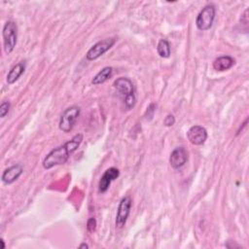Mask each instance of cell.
Wrapping results in <instances>:
<instances>
[{"instance_id": "obj_1", "label": "cell", "mask_w": 249, "mask_h": 249, "mask_svg": "<svg viewBox=\"0 0 249 249\" xmlns=\"http://www.w3.org/2000/svg\"><path fill=\"white\" fill-rule=\"evenodd\" d=\"M83 137L84 136L82 133H77L63 145H60L53 149L45 157L42 163L43 167L45 169H50L53 166L65 163L68 160L70 155L79 148L83 141Z\"/></svg>"}, {"instance_id": "obj_2", "label": "cell", "mask_w": 249, "mask_h": 249, "mask_svg": "<svg viewBox=\"0 0 249 249\" xmlns=\"http://www.w3.org/2000/svg\"><path fill=\"white\" fill-rule=\"evenodd\" d=\"M113 86L119 92V94L122 96L125 108L127 110L132 109L136 102V96L135 89L131 80L125 77H121L114 81Z\"/></svg>"}, {"instance_id": "obj_3", "label": "cell", "mask_w": 249, "mask_h": 249, "mask_svg": "<svg viewBox=\"0 0 249 249\" xmlns=\"http://www.w3.org/2000/svg\"><path fill=\"white\" fill-rule=\"evenodd\" d=\"M2 36H3V45H4V52L7 54H10L18 41V26L15 21L13 20H8L2 30Z\"/></svg>"}, {"instance_id": "obj_4", "label": "cell", "mask_w": 249, "mask_h": 249, "mask_svg": "<svg viewBox=\"0 0 249 249\" xmlns=\"http://www.w3.org/2000/svg\"><path fill=\"white\" fill-rule=\"evenodd\" d=\"M81 109L78 106H71L65 109L60 118L58 123V127L63 132H69L74 127V124L80 115Z\"/></svg>"}, {"instance_id": "obj_5", "label": "cell", "mask_w": 249, "mask_h": 249, "mask_svg": "<svg viewBox=\"0 0 249 249\" xmlns=\"http://www.w3.org/2000/svg\"><path fill=\"white\" fill-rule=\"evenodd\" d=\"M215 15H216V9L214 5L210 4L202 8V10L198 13L196 18V27L201 31L210 29L213 25Z\"/></svg>"}, {"instance_id": "obj_6", "label": "cell", "mask_w": 249, "mask_h": 249, "mask_svg": "<svg viewBox=\"0 0 249 249\" xmlns=\"http://www.w3.org/2000/svg\"><path fill=\"white\" fill-rule=\"evenodd\" d=\"M116 43L115 38H106L101 41L95 43L91 48L88 51L86 57L88 60H94L104 54L107 51H109Z\"/></svg>"}, {"instance_id": "obj_7", "label": "cell", "mask_w": 249, "mask_h": 249, "mask_svg": "<svg viewBox=\"0 0 249 249\" xmlns=\"http://www.w3.org/2000/svg\"><path fill=\"white\" fill-rule=\"evenodd\" d=\"M131 208V198L129 196H124L118 206L117 215H116V227L118 229H122L128 218L129 212Z\"/></svg>"}, {"instance_id": "obj_8", "label": "cell", "mask_w": 249, "mask_h": 249, "mask_svg": "<svg viewBox=\"0 0 249 249\" xmlns=\"http://www.w3.org/2000/svg\"><path fill=\"white\" fill-rule=\"evenodd\" d=\"M187 137L190 143L196 146L202 145L207 139V130L201 125H193L187 132Z\"/></svg>"}, {"instance_id": "obj_9", "label": "cell", "mask_w": 249, "mask_h": 249, "mask_svg": "<svg viewBox=\"0 0 249 249\" xmlns=\"http://www.w3.org/2000/svg\"><path fill=\"white\" fill-rule=\"evenodd\" d=\"M120 176V170L116 167H110L104 171L102 176L100 177L98 183V190L100 193H106L109 189L111 183L116 180Z\"/></svg>"}, {"instance_id": "obj_10", "label": "cell", "mask_w": 249, "mask_h": 249, "mask_svg": "<svg viewBox=\"0 0 249 249\" xmlns=\"http://www.w3.org/2000/svg\"><path fill=\"white\" fill-rule=\"evenodd\" d=\"M188 160V152L184 147L175 148L169 157V163L172 168L178 169L182 167Z\"/></svg>"}, {"instance_id": "obj_11", "label": "cell", "mask_w": 249, "mask_h": 249, "mask_svg": "<svg viewBox=\"0 0 249 249\" xmlns=\"http://www.w3.org/2000/svg\"><path fill=\"white\" fill-rule=\"evenodd\" d=\"M22 172H23V168L20 164L12 165L4 170L1 177L2 182L6 185H10L15 181H17L19 178V176L22 174Z\"/></svg>"}, {"instance_id": "obj_12", "label": "cell", "mask_w": 249, "mask_h": 249, "mask_svg": "<svg viewBox=\"0 0 249 249\" xmlns=\"http://www.w3.org/2000/svg\"><path fill=\"white\" fill-rule=\"evenodd\" d=\"M235 63V60L230 56V55H222L217 57L216 59H214L213 61V68L216 71H227L229 69H231Z\"/></svg>"}, {"instance_id": "obj_13", "label": "cell", "mask_w": 249, "mask_h": 249, "mask_svg": "<svg viewBox=\"0 0 249 249\" xmlns=\"http://www.w3.org/2000/svg\"><path fill=\"white\" fill-rule=\"evenodd\" d=\"M25 70V63L23 61L17 63L16 65H14L11 70L9 71L8 75H7V83L9 85L14 84L16 81L18 80V78L23 74Z\"/></svg>"}, {"instance_id": "obj_14", "label": "cell", "mask_w": 249, "mask_h": 249, "mask_svg": "<svg viewBox=\"0 0 249 249\" xmlns=\"http://www.w3.org/2000/svg\"><path fill=\"white\" fill-rule=\"evenodd\" d=\"M113 75V68L111 66H106L102 68L91 80V83L93 85H100L105 83L109 78H111Z\"/></svg>"}, {"instance_id": "obj_15", "label": "cell", "mask_w": 249, "mask_h": 249, "mask_svg": "<svg viewBox=\"0 0 249 249\" xmlns=\"http://www.w3.org/2000/svg\"><path fill=\"white\" fill-rule=\"evenodd\" d=\"M157 52L158 54L162 57V58H168L171 54V50H170V44L167 40L161 39L159 41L158 46H157Z\"/></svg>"}, {"instance_id": "obj_16", "label": "cell", "mask_w": 249, "mask_h": 249, "mask_svg": "<svg viewBox=\"0 0 249 249\" xmlns=\"http://www.w3.org/2000/svg\"><path fill=\"white\" fill-rule=\"evenodd\" d=\"M10 102L9 101H3L0 105V117L1 118H4L8 113H9V110H10Z\"/></svg>"}, {"instance_id": "obj_17", "label": "cell", "mask_w": 249, "mask_h": 249, "mask_svg": "<svg viewBox=\"0 0 249 249\" xmlns=\"http://www.w3.org/2000/svg\"><path fill=\"white\" fill-rule=\"evenodd\" d=\"M96 229V220L94 218H89L87 222V230L89 232H93Z\"/></svg>"}, {"instance_id": "obj_18", "label": "cell", "mask_w": 249, "mask_h": 249, "mask_svg": "<svg viewBox=\"0 0 249 249\" xmlns=\"http://www.w3.org/2000/svg\"><path fill=\"white\" fill-rule=\"evenodd\" d=\"M175 124V118L172 114H168L166 115V117L163 120V124L165 126H172Z\"/></svg>"}, {"instance_id": "obj_19", "label": "cell", "mask_w": 249, "mask_h": 249, "mask_svg": "<svg viewBox=\"0 0 249 249\" xmlns=\"http://www.w3.org/2000/svg\"><path fill=\"white\" fill-rule=\"evenodd\" d=\"M247 14H248V9H246L240 17V23H242L244 25L248 24V16H247Z\"/></svg>"}, {"instance_id": "obj_20", "label": "cell", "mask_w": 249, "mask_h": 249, "mask_svg": "<svg viewBox=\"0 0 249 249\" xmlns=\"http://www.w3.org/2000/svg\"><path fill=\"white\" fill-rule=\"evenodd\" d=\"M79 248H81V249H83V248L88 249V248H89V245H88L87 243H82V244L79 246Z\"/></svg>"}, {"instance_id": "obj_21", "label": "cell", "mask_w": 249, "mask_h": 249, "mask_svg": "<svg viewBox=\"0 0 249 249\" xmlns=\"http://www.w3.org/2000/svg\"><path fill=\"white\" fill-rule=\"evenodd\" d=\"M0 242H1V244H2V249H5V242H4V239L3 238H1V240H0Z\"/></svg>"}]
</instances>
